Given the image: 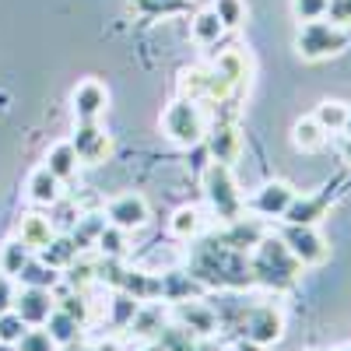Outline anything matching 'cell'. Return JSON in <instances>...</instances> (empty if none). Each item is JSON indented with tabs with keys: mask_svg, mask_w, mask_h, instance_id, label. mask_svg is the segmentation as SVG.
I'll return each mask as SVG.
<instances>
[{
	"mask_svg": "<svg viewBox=\"0 0 351 351\" xmlns=\"http://www.w3.org/2000/svg\"><path fill=\"white\" fill-rule=\"evenodd\" d=\"M250 278H253V285L288 291L302 278V263L291 256V250L285 246L281 236H263L250 250Z\"/></svg>",
	"mask_w": 351,
	"mask_h": 351,
	"instance_id": "1",
	"label": "cell"
},
{
	"mask_svg": "<svg viewBox=\"0 0 351 351\" xmlns=\"http://www.w3.org/2000/svg\"><path fill=\"white\" fill-rule=\"evenodd\" d=\"M204 197H208L211 211L221 218V221H236L243 218V193L236 186V176H232V165H221V162H211L208 172H204Z\"/></svg>",
	"mask_w": 351,
	"mask_h": 351,
	"instance_id": "2",
	"label": "cell"
},
{
	"mask_svg": "<svg viewBox=\"0 0 351 351\" xmlns=\"http://www.w3.org/2000/svg\"><path fill=\"white\" fill-rule=\"evenodd\" d=\"M295 49L302 60H327V56H337L348 49V32L344 25H334V21H302L299 36H295Z\"/></svg>",
	"mask_w": 351,
	"mask_h": 351,
	"instance_id": "3",
	"label": "cell"
},
{
	"mask_svg": "<svg viewBox=\"0 0 351 351\" xmlns=\"http://www.w3.org/2000/svg\"><path fill=\"white\" fill-rule=\"evenodd\" d=\"M162 130L172 144H183V148H193V144L204 141L208 134V123H204L200 102L193 99H176L165 112H162Z\"/></svg>",
	"mask_w": 351,
	"mask_h": 351,
	"instance_id": "4",
	"label": "cell"
},
{
	"mask_svg": "<svg viewBox=\"0 0 351 351\" xmlns=\"http://www.w3.org/2000/svg\"><path fill=\"white\" fill-rule=\"evenodd\" d=\"M281 239H285V246L291 250V256H295L302 267H316V263H324L327 253H330L327 239L316 232V225H288L285 221Z\"/></svg>",
	"mask_w": 351,
	"mask_h": 351,
	"instance_id": "5",
	"label": "cell"
},
{
	"mask_svg": "<svg viewBox=\"0 0 351 351\" xmlns=\"http://www.w3.org/2000/svg\"><path fill=\"white\" fill-rule=\"evenodd\" d=\"M71 144H74L81 165H102V162L112 155V141H109V134L99 127V120H95V123H77Z\"/></svg>",
	"mask_w": 351,
	"mask_h": 351,
	"instance_id": "6",
	"label": "cell"
},
{
	"mask_svg": "<svg viewBox=\"0 0 351 351\" xmlns=\"http://www.w3.org/2000/svg\"><path fill=\"white\" fill-rule=\"evenodd\" d=\"M106 221L123 228V232H134V228H144L148 225V200L141 193H120L109 200L106 208Z\"/></svg>",
	"mask_w": 351,
	"mask_h": 351,
	"instance_id": "7",
	"label": "cell"
},
{
	"mask_svg": "<svg viewBox=\"0 0 351 351\" xmlns=\"http://www.w3.org/2000/svg\"><path fill=\"white\" fill-rule=\"evenodd\" d=\"M56 309V299H53V288H21L14 295V313L25 319L28 327H43L49 313Z\"/></svg>",
	"mask_w": 351,
	"mask_h": 351,
	"instance_id": "8",
	"label": "cell"
},
{
	"mask_svg": "<svg viewBox=\"0 0 351 351\" xmlns=\"http://www.w3.org/2000/svg\"><path fill=\"white\" fill-rule=\"evenodd\" d=\"M71 102H74L77 123H95L99 116L106 112V106H109V92H106V84H102V81L88 77V81H81V84L74 88Z\"/></svg>",
	"mask_w": 351,
	"mask_h": 351,
	"instance_id": "9",
	"label": "cell"
},
{
	"mask_svg": "<svg viewBox=\"0 0 351 351\" xmlns=\"http://www.w3.org/2000/svg\"><path fill=\"white\" fill-rule=\"evenodd\" d=\"M281 334H285V319H281V313L274 309V306H256V309H250V316H246V337L250 341H256V344H278L281 341Z\"/></svg>",
	"mask_w": 351,
	"mask_h": 351,
	"instance_id": "10",
	"label": "cell"
},
{
	"mask_svg": "<svg viewBox=\"0 0 351 351\" xmlns=\"http://www.w3.org/2000/svg\"><path fill=\"white\" fill-rule=\"evenodd\" d=\"M291 197H295V190H291L288 183L274 180V183H263L253 197H250V211L263 215V218H281L288 211Z\"/></svg>",
	"mask_w": 351,
	"mask_h": 351,
	"instance_id": "11",
	"label": "cell"
},
{
	"mask_svg": "<svg viewBox=\"0 0 351 351\" xmlns=\"http://www.w3.org/2000/svg\"><path fill=\"white\" fill-rule=\"evenodd\" d=\"M176 319H180V327H186L193 337H211L218 330V313L204 302H176Z\"/></svg>",
	"mask_w": 351,
	"mask_h": 351,
	"instance_id": "12",
	"label": "cell"
},
{
	"mask_svg": "<svg viewBox=\"0 0 351 351\" xmlns=\"http://www.w3.org/2000/svg\"><path fill=\"white\" fill-rule=\"evenodd\" d=\"M204 137H208L211 158L221 162V165H232V162L239 158V152H243V137H239V130L232 127V123H215Z\"/></svg>",
	"mask_w": 351,
	"mask_h": 351,
	"instance_id": "13",
	"label": "cell"
},
{
	"mask_svg": "<svg viewBox=\"0 0 351 351\" xmlns=\"http://www.w3.org/2000/svg\"><path fill=\"white\" fill-rule=\"evenodd\" d=\"M327 208H330V193H316V197H299L295 193L281 218L288 225H316L319 218L327 215Z\"/></svg>",
	"mask_w": 351,
	"mask_h": 351,
	"instance_id": "14",
	"label": "cell"
},
{
	"mask_svg": "<svg viewBox=\"0 0 351 351\" xmlns=\"http://www.w3.org/2000/svg\"><path fill=\"white\" fill-rule=\"evenodd\" d=\"M267 232H263V225L256 221V218H236V221H228V228L221 232V243L228 246V250H236V253H250Z\"/></svg>",
	"mask_w": 351,
	"mask_h": 351,
	"instance_id": "15",
	"label": "cell"
},
{
	"mask_svg": "<svg viewBox=\"0 0 351 351\" xmlns=\"http://www.w3.org/2000/svg\"><path fill=\"white\" fill-rule=\"evenodd\" d=\"M77 152H74V144L71 141H60V144H53V148L46 152V169L56 176L60 183H67V180H74L77 176Z\"/></svg>",
	"mask_w": 351,
	"mask_h": 351,
	"instance_id": "16",
	"label": "cell"
},
{
	"mask_svg": "<svg viewBox=\"0 0 351 351\" xmlns=\"http://www.w3.org/2000/svg\"><path fill=\"white\" fill-rule=\"evenodd\" d=\"M28 197H32L36 204H46V208H53V204L60 200V180H56L46 165H39L32 176H28Z\"/></svg>",
	"mask_w": 351,
	"mask_h": 351,
	"instance_id": "17",
	"label": "cell"
},
{
	"mask_svg": "<svg viewBox=\"0 0 351 351\" xmlns=\"http://www.w3.org/2000/svg\"><path fill=\"white\" fill-rule=\"evenodd\" d=\"M18 239H21L28 250L49 246V239H53V221L43 218V215H25L21 225H18Z\"/></svg>",
	"mask_w": 351,
	"mask_h": 351,
	"instance_id": "18",
	"label": "cell"
},
{
	"mask_svg": "<svg viewBox=\"0 0 351 351\" xmlns=\"http://www.w3.org/2000/svg\"><path fill=\"white\" fill-rule=\"evenodd\" d=\"M158 281H162V299H169V302H186L190 295H200L204 291L193 274H180V271H169Z\"/></svg>",
	"mask_w": 351,
	"mask_h": 351,
	"instance_id": "19",
	"label": "cell"
},
{
	"mask_svg": "<svg viewBox=\"0 0 351 351\" xmlns=\"http://www.w3.org/2000/svg\"><path fill=\"white\" fill-rule=\"evenodd\" d=\"M43 327L49 330V337L56 341V348H60V344L71 348V344H77V337H81V324H77L74 316H67L64 309H53Z\"/></svg>",
	"mask_w": 351,
	"mask_h": 351,
	"instance_id": "20",
	"label": "cell"
},
{
	"mask_svg": "<svg viewBox=\"0 0 351 351\" xmlns=\"http://www.w3.org/2000/svg\"><path fill=\"white\" fill-rule=\"evenodd\" d=\"M190 32H193V39H197L200 46H211V43H218V39L225 36V25H221V21H218V14L208 8V11L193 14V21H190Z\"/></svg>",
	"mask_w": 351,
	"mask_h": 351,
	"instance_id": "21",
	"label": "cell"
},
{
	"mask_svg": "<svg viewBox=\"0 0 351 351\" xmlns=\"http://www.w3.org/2000/svg\"><path fill=\"white\" fill-rule=\"evenodd\" d=\"M106 228V215H77V228H74V236H71V243L77 246V253L81 250H88V246H95L99 243V232Z\"/></svg>",
	"mask_w": 351,
	"mask_h": 351,
	"instance_id": "22",
	"label": "cell"
},
{
	"mask_svg": "<svg viewBox=\"0 0 351 351\" xmlns=\"http://www.w3.org/2000/svg\"><path fill=\"white\" fill-rule=\"evenodd\" d=\"M32 260V250H28L21 239H11L4 243V250H0V274H8V278H18L21 267Z\"/></svg>",
	"mask_w": 351,
	"mask_h": 351,
	"instance_id": "23",
	"label": "cell"
},
{
	"mask_svg": "<svg viewBox=\"0 0 351 351\" xmlns=\"http://www.w3.org/2000/svg\"><path fill=\"white\" fill-rule=\"evenodd\" d=\"M18 281L28 285V288H56L60 274H56V267H49V263H43V260H28L21 267V274H18Z\"/></svg>",
	"mask_w": 351,
	"mask_h": 351,
	"instance_id": "24",
	"label": "cell"
},
{
	"mask_svg": "<svg viewBox=\"0 0 351 351\" xmlns=\"http://www.w3.org/2000/svg\"><path fill=\"white\" fill-rule=\"evenodd\" d=\"M291 141H295V148H302V152H316V148H324L327 130L319 127L313 116H306V120H299L295 130H291Z\"/></svg>",
	"mask_w": 351,
	"mask_h": 351,
	"instance_id": "25",
	"label": "cell"
},
{
	"mask_svg": "<svg viewBox=\"0 0 351 351\" xmlns=\"http://www.w3.org/2000/svg\"><path fill=\"white\" fill-rule=\"evenodd\" d=\"M43 253V263H49V267H56V271H60V267H71V263H74V256H77V246L71 243V239H49V246H43L39 250Z\"/></svg>",
	"mask_w": 351,
	"mask_h": 351,
	"instance_id": "26",
	"label": "cell"
},
{
	"mask_svg": "<svg viewBox=\"0 0 351 351\" xmlns=\"http://www.w3.org/2000/svg\"><path fill=\"white\" fill-rule=\"evenodd\" d=\"M313 120L324 127L327 134H334V130H344V120H348V106L344 102H334V99H327V102H319L316 106V116Z\"/></svg>",
	"mask_w": 351,
	"mask_h": 351,
	"instance_id": "27",
	"label": "cell"
},
{
	"mask_svg": "<svg viewBox=\"0 0 351 351\" xmlns=\"http://www.w3.org/2000/svg\"><path fill=\"white\" fill-rule=\"evenodd\" d=\"M95 246H99V253H102L106 260H116V256H123V253H127V232L106 221V228L99 232V243H95Z\"/></svg>",
	"mask_w": 351,
	"mask_h": 351,
	"instance_id": "28",
	"label": "cell"
},
{
	"mask_svg": "<svg viewBox=\"0 0 351 351\" xmlns=\"http://www.w3.org/2000/svg\"><path fill=\"white\" fill-rule=\"evenodd\" d=\"M162 351H197V337L186 330V327H165L162 334H158V341H155Z\"/></svg>",
	"mask_w": 351,
	"mask_h": 351,
	"instance_id": "29",
	"label": "cell"
},
{
	"mask_svg": "<svg viewBox=\"0 0 351 351\" xmlns=\"http://www.w3.org/2000/svg\"><path fill=\"white\" fill-rule=\"evenodd\" d=\"M109 309H112V324L116 327H130V319L137 316V309H141V302L130 295V291H116L112 295V302H109Z\"/></svg>",
	"mask_w": 351,
	"mask_h": 351,
	"instance_id": "30",
	"label": "cell"
},
{
	"mask_svg": "<svg viewBox=\"0 0 351 351\" xmlns=\"http://www.w3.org/2000/svg\"><path fill=\"white\" fill-rule=\"evenodd\" d=\"M215 71H218L228 84H239V81L246 77V60H243V53H236V49L221 53L218 60H215Z\"/></svg>",
	"mask_w": 351,
	"mask_h": 351,
	"instance_id": "31",
	"label": "cell"
},
{
	"mask_svg": "<svg viewBox=\"0 0 351 351\" xmlns=\"http://www.w3.org/2000/svg\"><path fill=\"white\" fill-rule=\"evenodd\" d=\"M197 232H200V211L197 208H190V204H186V208H180V211L172 215V236L176 239H193Z\"/></svg>",
	"mask_w": 351,
	"mask_h": 351,
	"instance_id": "32",
	"label": "cell"
},
{
	"mask_svg": "<svg viewBox=\"0 0 351 351\" xmlns=\"http://www.w3.org/2000/svg\"><path fill=\"white\" fill-rule=\"evenodd\" d=\"M130 327H134V334H141V337L158 334V330H162V309H155V306H141L137 316L130 319Z\"/></svg>",
	"mask_w": 351,
	"mask_h": 351,
	"instance_id": "33",
	"label": "cell"
},
{
	"mask_svg": "<svg viewBox=\"0 0 351 351\" xmlns=\"http://www.w3.org/2000/svg\"><path fill=\"white\" fill-rule=\"evenodd\" d=\"M211 11H215L218 21L225 25V32H228V28H239L243 18H246V4H243V0H215Z\"/></svg>",
	"mask_w": 351,
	"mask_h": 351,
	"instance_id": "34",
	"label": "cell"
},
{
	"mask_svg": "<svg viewBox=\"0 0 351 351\" xmlns=\"http://www.w3.org/2000/svg\"><path fill=\"white\" fill-rule=\"evenodd\" d=\"M14 351H56V341L49 337V330H32L28 327L25 334H21V341L14 344Z\"/></svg>",
	"mask_w": 351,
	"mask_h": 351,
	"instance_id": "35",
	"label": "cell"
},
{
	"mask_svg": "<svg viewBox=\"0 0 351 351\" xmlns=\"http://www.w3.org/2000/svg\"><path fill=\"white\" fill-rule=\"evenodd\" d=\"M25 330H28V324H25V319H21L14 309L0 316V341H4V344H18Z\"/></svg>",
	"mask_w": 351,
	"mask_h": 351,
	"instance_id": "36",
	"label": "cell"
},
{
	"mask_svg": "<svg viewBox=\"0 0 351 351\" xmlns=\"http://www.w3.org/2000/svg\"><path fill=\"white\" fill-rule=\"evenodd\" d=\"M291 8H295L299 21H316V18H327L330 0H291Z\"/></svg>",
	"mask_w": 351,
	"mask_h": 351,
	"instance_id": "37",
	"label": "cell"
},
{
	"mask_svg": "<svg viewBox=\"0 0 351 351\" xmlns=\"http://www.w3.org/2000/svg\"><path fill=\"white\" fill-rule=\"evenodd\" d=\"M56 309H64L67 316H74L77 324H84V319H88V302H84V295H67V299L56 302Z\"/></svg>",
	"mask_w": 351,
	"mask_h": 351,
	"instance_id": "38",
	"label": "cell"
},
{
	"mask_svg": "<svg viewBox=\"0 0 351 351\" xmlns=\"http://www.w3.org/2000/svg\"><path fill=\"white\" fill-rule=\"evenodd\" d=\"M14 295H18V291H14V281H11L8 274H0V316L14 309Z\"/></svg>",
	"mask_w": 351,
	"mask_h": 351,
	"instance_id": "39",
	"label": "cell"
},
{
	"mask_svg": "<svg viewBox=\"0 0 351 351\" xmlns=\"http://www.w3.org/2000/svg\"><path fill=\"white\" fill-rule=\"evenodd\" d=\"M327 14H330L334 25H348V21H351V0H330Z\"/></svg>",
	"mask_w": 351,
	"mask_h": 351,
	"instance_id": "40",
	"label": "cell"
},
{
	"mask_svg": "<svg viewBox=\"0 0 351 351\" xmlns=\"http://www.w3.org/2000/svg\"><path fill=\"white\" fill-rule=\"evenodd\" d=\"M232 351H263V344H256V341L243 337V341H236V344H232Z\"/></svg>",
	"mask_w": 351,
	"mask_h": 351,
	"instance_id": "41",
	"label": "cell"
},
{
	"mask_svg": "<svg viewBox=\"0 0 351 351\" xmlns=\"http://www.w3.org/2000/svg\"><path fill=\"white\" fill-rule=\"evenodd\" d=\"M341 155H344V162L351 165V141H344V144H341Z\"/></svg>",
	"mask_w": 351,
	"mask_h": 351,
	"instance_id": "42",
	"label": "cell"
},
{
	"mask_svg": "<svg viewBox=\"0 0 351 351\" xmlns=\"http://www.w3.org/2000/svg\"><path fill=\"white\" fill-rule=\"evenodd\" d=\"M344 134H348V141H351V109H348V120H344Z\"/></svg>",
	"mask_w": 351,
	"mask_h": 351,
	"instance_id": "43",
	"label": "cell"
},
{
	"mask_svg": "<svg viewBox=\"0 0 351 351\" xmlns=\"http://www.w3.org/2000/svg\"><path fill=\"white\" fill-rule=\"evenodd\" d=\"M99 351H120V348H116V344H102Z\"/></svg>",
	"mask_w": 351,
	"mask_h": 351,
	"instance_id": "44",
	"label": "cell"
},
{
	"mask_svg": "<svg viewBox=\"0 0 351 351\" xmlns=\"http://www.w3.org/2000/svg\"><path fill=\"white\" fill-rule=\"evenodd\" d=\"M0 351H14V344H4V341H0Z\"/></svg>",
	"mask_w": 351,
	"mask_h": 351,
	"instance_id": "45",
	"label": "cell"
},
{
	"mask_svg": "<svg viewBox=\"0 0 351 351\" xmlns=\"http://www.w3.org/2000/svg\"><path fill=\"white\" fill-rule=\"evenodd\" d=\"M337 351H351V348H337Z\"/></svg>",
	"mask_w": 351,
	"mask_h": 351,
	"instance_id": "46",
	"label": "cell"
}]
</instances>
